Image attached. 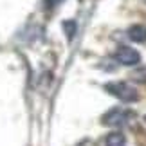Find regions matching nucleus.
I'll return each instance as SVG.
<instances>
[{"label":"nucleus","instance_id":"obj_4","mask_svg":"<svg viewBox=\"0 0 146 146\" xmlns=\"http://www.w3.org/2000/svg\"><path fill=\"white\" fill-rule=\"evenodd\" d=\"M128 38L135 43H146V25H132L128 29Z\"/></svg>","mask_w":146,"mask_h":146},{"label":"nucleus","instance_id":"obj_5","mask_svg":"<svg viewBox=\"0 0 146 146\" xmlns=\"http://www.w3.org/2000/svg\"><path fill=\"white\" fill-rule=\"evenodd\" d=\"M125 144H126V137L121 132H112L105 139V146H125Z\"/></svg>","mask_w":146,"mask_h":146},{"label":"nucleus","instance_id":"obj_1","mask_svg":"<svg viewBox=\"0 0 146 146\" xmlns=\"http://www.w3.org/2000/svg\"><path fill=\"white\" fill-rule=\"evenodd\" d=\"M106 92L112 94L114 98H117L123 103H133L139 99V94L135 90V87H132L126 81H114V83H106L105 85Z\"/></svg>","mask_w":146,"mask_h":146},{"label":"nucleus","instance_id":"obj_2","mask_svg":"<svg viewBox=\"0 0 146 146\" xmlns=\"http://www.w3.org/2000/svg\"><path fill=\"white\" fill-rule=\"evenodd\" d=\"M133 117V112L126 110V108H112L103 115V125L112 126V128H119L130 123V119Z\"/></svg>","mask_w":146,"mask_h":146},{"label":"nucleus","instance_id":"obj_6","mask_svg":"<svg viewBox=\"0 0 146 146\" xmlns=\"http://www.w3.org/2000/svg\"><path fill=\"white\" fill-rule=\"evenodd\" d=\"M63 27H67V31H69V33H67V36L72 38V35H74V22H65Z\"/></svg>","mask_w":146,"mask_h":146},{"label":"nucleus","instance_id":"obj_3","mask_svg":"<svg viewBox=\"0 0 146 146\" xmlns=\"http://www.w3.org/2000/svg\"><path fill=\"white\" fill-rule=\"evenodd\" d=\"M114 58H115L117 63H121L125 67H133V65H137L139 61H141V54H139L135 49L128 47V45H121L115 50Z\"/></svg>","mask_w":146,"mask_h":146}]
</instances>
